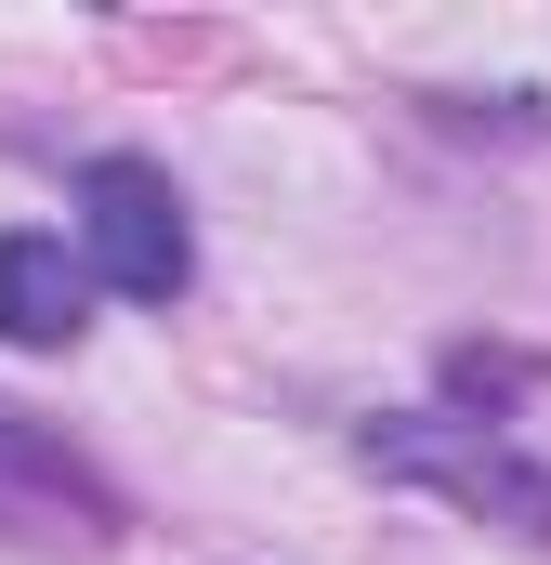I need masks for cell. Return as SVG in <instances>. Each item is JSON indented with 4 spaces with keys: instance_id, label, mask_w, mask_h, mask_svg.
Listing matches in <instances>:
<instances>
[{
    "instance_id": "277c9868",
    "label": "cell",
    "mask_w": 551,
    "mask_h": 565,
    "mask_svg": "<svg viewBox=\"0 0 551 565\" xmlns=\"http://www.w3.org/2000/svg\"><path fill=\"white\" fill-rule=\"evenodd\" d=\"M79 329H93V264H79L66 237L13 224V237H0V342H13V355H66Z\"/></svg>"
},
{
    "instance_id": "7a4b0ae2",
    "label": "cell",
    "mask_w": 551,
    "mask_h": 565,
    "mask_svg": "<svg viewBox=\"0 0 551 565\" xmlns=\"http://www.w3.org/2000/svg\"><path fill=\"white\" fill-rule=\"evenodd\" d=\"M79 264L119 289V302H184L197 237H184V198H171L158 158H93L79 171Z\"/></svg>"
},
{
    "instance_id": "6da1fadb",
    "label": "cell",
    "mask_w": 551,
    "mask_h": 565,
    "mask_svg": "<svg viewBox=\"0 0 551 565\" xmlns=\"http://www.w3.org/2000/svg\"><path fill=\"white\" fill-rule=\"evenodd\" d=\"M355 460H368L381 487H433V500H460V513H486V526H512V540H551V460H526L512 434H486V422L408 408V422L355 434Z\"/></svg>"
},
{
    "instance_id": "3957f363",
    "label": "cell",
    "mask_w": 551,
    "mask_h": 565,
    "mask_svg": "<svg viewBox=\"0 0 551 565\" xmlns=\"http://www.w3.org/2000/svg\"><path fill=\"white\" fill-rule=\"evenodd\" d=\"M106 526H119V500H106L53 434L26 422V408H0V540L66 553V540H106Z\"/></svg>"
}]
</instances>
